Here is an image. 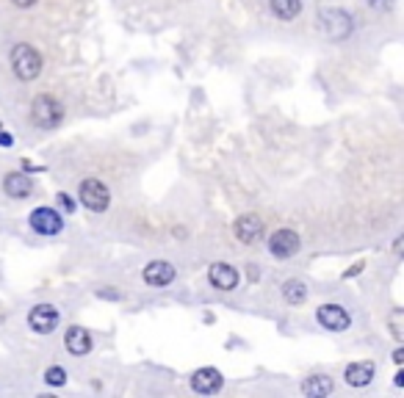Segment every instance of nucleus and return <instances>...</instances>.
<instances>
[{
    "label": "nucleus",
    "mask_w": 404,
    "mask_h": 398,
    "mask_svg": "<svg viewBox=\"0 0 404 398\" xmlns=\"http://www.w3.org/2000/svg\"><path fill=\"white\" fill-rule=\"evenodd\" d=\"M56 199H59V205H61L64 211H75V199H73L70 194H64V191H61V194H59Z\"/></svg>",
    "instance_id": "obj_21"
},
{
    "label": "nucleus",
    "mask_w": 404,
    "mask_h": 398,
    "mask_svg": "<svg viewBox=\"0 0 404 398\" xmlns=\"http://www.w3.org/2000/svg\"><path fill=\"white\" fill-rule=\"evenodd\" d=\"M283 296H285L288 305H302V302L308 299V288H305L302 280H288V282L283 285Z\"/></svg>",
    "instance_id": "obj_18"
},
{
    "label": "nucleus",
    "mask_w": 404,
    "mask_h": 398,
    "mask_svg": "<svg viewBox=\"0 0 404 398\" xmlns=\"http://www.w3.org/2000/svg\"><path fill=\"white\" fill-rule=\"evenodd\" d=\"M0 144H6V147H11V144H14V139H11V136H8L3 128H0Z\"/></svg>",
    "instance_id": "obj_23"
},
{
    "label": "nucleus",
    "mask_w": 404,
    "mask_h": 398,
    "mask_svg": "<svg viewBox=\"0 0 404 398\" xmlns=\"http://www.w3.org/2000/svg\"><path fill=\"white\" fill-rule=\"evenodd\" d=\"M343 376H346V385H352V388H366V385L374 379V362H368V360L352 362Z\"/></svg>",
    "instance_id": "obj_15"
},
{
    "label": "nucleus",
    "mask_w": 404,
    "mask_h": 398,
    "mask_svg": "<svg viewBox=\"0 0 404 398\" xmlns=\"http://www.w3.org/2000/svg\"><path fill=\"white\" fill-rule=\"evenodd\" d=\"M269 6L280 20H294L302 11V0H269Z\"/></svg>",
    "instance_id": "obj_17"
},
{
    "label": "nucleus",
    "mask_w": 404,
    "mask_h": 398,
    "mask_svg": "<svg viewBox=\"0 0 404 398\" xmlns=\"http://www.w3.org/2000/svg\"><path fill=\"white\" fill-rule=\"evenodd\" d=\"M319 20H322L319 25H322L324 36L332 39V42H341L352 33V17L343 8H324Z\"/></svg>",
    "instance_id": "obj_3"
},
{
    "label": "nucleus",
    "mask_w": 404,
    "mask_h": 398,
    "mask_svg": "<svg viewBox=\"0 0 404 398\" xmlns=\"http://www.w3.org/2000/svg\"><path fill=\"white\" fill-rule=\"evenodd\" d=\"M404 385V371H399V374H396V388H402Z\"/></svg>",
    "instance_id": "obj_28"
},
{
    "label": "nucleus",
    "mask_w": 404,
    "mask_h": 398,
    "mask_svg": "<svg viewBox=\"0 0 404 398\" xmlns=\"http://www.w3.org/2000/svg\"><path fill=\"white\" fill-rule=\"evenodd\" d=\"M45 382H47V385L61 388V385L67 382V371H64L61 365H53V368H47V371H45Z\"/></svg>",
    "instance_id": "obj_19"
},
{
    "label": "nucleus",
    "mask_w": 404,
    "mask_h": 398,
    "mask_svg": "<svg viewBox=\"0 0 404 398\" xmlns=\"http://www.w3.org/2000/svg\"><path fill=\"white\" fill-rule=\"evenodd\" d=\"M28 323H31L33 332L47 335V332H53V329L59 326V310H56L53 305H36V307L28 313Z\"/></svg>",
    "instance_id": "obj_8"
},
{
    "label": "nucleus",
    "mask_w": 404,
    "mask_h": 398,
    "mask_svg": "<svg viewBox=\"0 0 404 398\" xmlns=\"http://www.w3.org/2000/svg\"><path fill=\"white\" fill-rule=\"evenodd\" d=\"M319 323H322L324 329H332V332H343V329H349V313L341 307V305H322L319 307Z\"/></svg>",
    "instance_id": "obj_10"
},
{
    "label": "nucleus",
    "mask_w": 404,
    "mask_h": 398,
    "mask_svg": "<svg viewBox=\"0 0 404 398\" xmlns=\"http://www.w3.org/2000/svg\"><path fill=\"white\" fill-rule=\"evenodd\" d=\"M391 329H394V337H396V340H402V310H396V313H394V316H391Z\"/></svg>",
    "instance_id": "obj_20"
},
{
    "label": "nucleus",
    "mask_w": 404,
    "mask_h": 398,
    "mask_svg": "<svg viewBox=\"0 0 404 398\" xmlns=\"http://www.w3.org/2000/svg\"><path fill=\"white\" fill-rule=\"evenodd\" d=\"M208 280L214 288L219 291H233L239 285V271L230 266V263H214L211 271H208Z\"/></svg>",
    "instance_id": "obj_11"
},
{
    "label": "nucleus",
    "mask_w": 404,
    "mask_h": 398,
    "mask_svg": "<svg viewBox=\"0 0 404 398\" xmlns=\"http://www.w3.org/2000/svg\"><path fill=\"white\" fill-rule=\"evenodd\" d=\"M3 191H6L11 199H25V197L33 191V183H31V177L22 174V171H11V174H6V180H3Z\"/></svg>",
    "instance_id": "obj_14"
},
{
    "label": "nucleus",
    "mask_w": 404,
    "mask_h": 398,
    "mask_svg": "<svg viewBox=\"0 0 404 398\" xmlns=\"http://www.w3.org/2000/svg\"><path fill=\"white\" fill-rule=\"evenodd\" d=\"M368 3H371L374 8H391V3H394V0H368Z\"/></svg>",
    "instance_id": "obj_24"
},
{
    "label": "nucleus",
    "mask_w": 404,
    "mask_h": 398,
    "mask_svg": "<svg viewBox=\"0 0 404 398\" xmlns=\"http://www.w3.org/2000/svg\"><path fill=\"white\" fill-rule=\"evenodd\" d=\"M360 271H363V263H354V266H352V268H349V271H346V274H343V277H346V280H349V277H357V274H360Z\"/></svg>",
    "instance_id": "obj_22"
},
{
    "label": "nucleus",
    "mask_w": 404,
    "mask_h": 398,
    "mask_svg": "<svg viewBox=\"0 0 404 398\" xmlns=\"http://www.w3.org/2000/svg\"><path fill=\"white\" fill-rule=\"evenodd\" d=\"M64 346H67V351L75 354V357L89 354V349H91V335H89V329H83V326H70L67 335H64Z\"/></svg>",
    "instance_id": "obj_13"
},
{
    "label": "nucleus",
    "mask_w": 404,
    "mask_h": 398,
    "mask_svg": "<svg viewBox=\"0 0 404 398\" xmlns=\"http://www.w3.org/2000/svg\"><path fill=\"white\" fill-rule=\"evenodd\" d=\"M233 233H236V238L241 240V243H255L263 236V222H260L257 213H244V216L236 219Z\"/></svg>",
    "instance_id": "obj_9"
},
{
    "label": "nucleus",
    "mask_w": 404,
    "mask_h": 398,
    "mask_svg": "<svg viewBox=\"0 0 404 398\" xmlns=\"http://www.w3.org/2000/svg\"><path fill=\"white\" fill-rule=\"evenodd\" d=\"M402 236H399V238H396V243H394V249H396V254H402Z\"/></svg>",
    "instance_id": "obj_27"
},
{
    "label": "nucleus",
    "mask_w": 404,
    "mask_h": 398,
    "mask_svg": "<svg viewBox=\"0 0 404 398\" xmlns=\"http://www.w3.org/2000/svg\"><path fill=\"white\" fill-rule=\"evenodd\" d=\"M28 224H31V230L39 233V236H56V233H61L64 219H61V213L53 211V208H36V211L31 213Z\"/></svg>",
    "instance_id": "obj_5"
},
{
    "label": "nucleus",
    "mask_w": 404,
    "mask_h": 398,
    "mask_svg": "<svg viewBox=\"0 0 404 398\" xmlns=\"http://www.w3.org/2000/svg\"><path fill=\"white\" fill-rule=\"evenodd\" d=\"M31 119H33L36 128L50 130V128L61 125V119H64V105H61L56 97H50V94H39V97L31 102Z\"/></svg>",
    "instance_id": "obj_1"
},
{
    "label": "nucleus",
    "mask_w": 404,
    "mask_h": 398,
    "mask_svg": "<svg viewBox=\"0 0 404 398\" xmlns=\"http://www.w3.org/2000/svg\"><path fill=\"white\" fill-rule=\"evenodd\" d=\"M332 388H335V385H332V379L319 374V376H308V379H305L302 393H305L308 398H327L329 393H332Z\"/></svg>",
    "instance_id": "obj_16"
},
{
    "label": "nucleus",
    "mask_w": 404,
    "mask_h": 398,
    "mask_svg": "<svg viewBox=\"0 0 404 398\" xmlns=\"http://www.w3.org/2000/svg\"><path fill=\"white\" fill-rule=\"evenodd\" d=\"M17 8H31V6H36V0H11Z\"/></svg>",
    "instance_id": "obj_25"
},
{
    "label": "nucleus",
    "mask_w": 404,
    "mask_h": 398,
    "mask_svg": "<svg viewBox=\"0 0 404 398\" xmlns=\"http://www.w3.org/2000/svg\"><path fill=\"white\" fill-rule=\"evenodd\" d=\"M174 280V266L166 260H153L150 266H144V282L153 288H166Z\"/></svg>",
    "instance_id": "obj_12"
},
{
    "label": "nucleus",
    "mask_w": 404,
    "mask_h": 398,
    "mask_svg": "<svg viewBox=\"0 0 404 398\" xmlns=\"http://www.w3.org/2000/svg\"><path fill=\"white\" fill-rule=\"evenodd\" d=\"M11 70L20 80H33L42 72V56L31 45L20 42L11 47Z\"/></svg>",
    "instance_id": "obj_2"
},
{
    "label": "nucleus",
    "mask_w": 404,
    "mask_h": 398,
    "mask_svg": "<svg viewBox=\"0 0 404 398\" xmlns=\"http://www.w3.org/2000/svg\"><path fill=\"white\" fill-rule=\"evenodd\" d=\"M78 199H81L89 211L103 213V211H108V205H111V191L105 188V183H100V180L91 177V180H83L81 183Z\"/></svg>",
    "instance_id": "obj_4"
},
{
    "label": "nucleus",
    "mask_w": 404,
    "mask_h": 398,
    "mask_svg": "<svg viewBox=\"0 0 404 398\" xmlns=\"http://www.w3.org/2000/svg\"><path fill=\"white\" fill-rule=\"evenodd\" d=\"M269 252H271L274 257H280V260L297 254V252H299V236H297L294 230H277V233H271Z\"/></svg>",
    "instance_id": "obj_7"
},
{
    "label": "nucleus",
    "mask_w": 404,
    "mask_h": 398,
    "mask_svg": "<svg viewBox=\"0 0 404 398\" xmlns=\"http://www.w3.org/2000/svg\"><path fill=\"white\" fill-rule=\"evenodd\" d=\"M394 360L402 365V362H404V349H396V351H394Z\"/></svg>",
    "instance_id": "obj_26"
},
{
    "label": "nucleus",
    "mask_w": 404,
    "mask_h": 398,
    "mask_svg": "<svg viewBox=\"0 0 404 398\" xmlns=\"http://www.w3.org/2000/svg\"><path fill=\"white\" fill-rule=\"evenodd\" d=\"M222 385H225V376H222L216 368H200V371H194V376H191V388H194V393H200V396H214V393L222 390Z\"/></svg>",
    "instance_id": "obj_6"
}]
</instances>
